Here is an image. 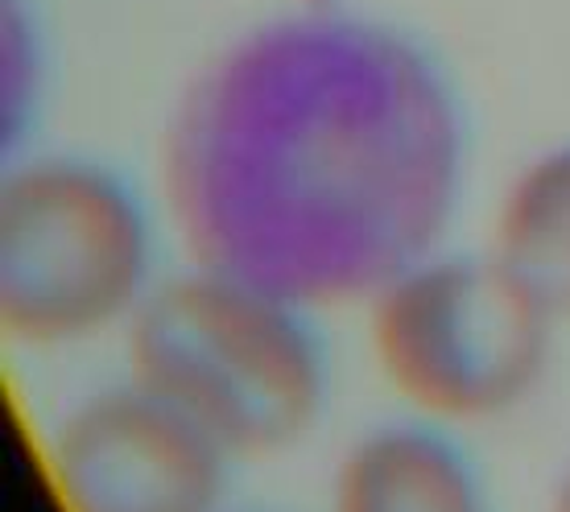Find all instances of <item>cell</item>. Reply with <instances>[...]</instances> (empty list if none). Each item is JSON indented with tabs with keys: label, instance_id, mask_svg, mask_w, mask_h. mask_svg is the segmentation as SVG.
I'll return each mask as SVG.
<instances>
[{
	"label": "cell",
	"instance_id": "8992f818",
	"mask_svg": "<svg viewBox=\"0 0 570 512\" xmlns=\"http://www.w3.org/2000/svg\"><path fill=\"white\" fill-rule=\"evenodd\" d=\"M327 512H497L484 463L463 430L401 410L343 442Z\"/></svg>",
	"mask_w": 570,
	"mask_h": 512
},
{
	"label": "cell",
	"instance_id": "ba28073f",
	"mask_svg": "<svg viewBox=\"0 0 570 512\" xmlns=\"http://www.w3.org/2000/svg\"><path fill=\"white\" fill-rule=\"evenodd\" d=\"M546 512H570V459L562 463V471L550 484V496H546Z\"/></svg>",
	"mask_w": 570,
	"mask_h": 512
},
{
	"label": "cell",
	"instance_id": "5b68a950",
	"mask_svg": "<svg viewBox=\"0 0 570 512\" xmlns=\"http://www.w3.org/2000/svg\"><path fill=\"white\" fill-rule=\"evenodd\" d=\"M62 512H224L236 459L137 376L87 388L46 430Z\"/></svg>",
	"mask_w": 570,
	"mask_h": 512
},
{
	"label": "cell",
	"instance_id": "277c9868",
	"mask_svg": "<svg viewBox=\"0 0 570 512\" xmlns=\"http://www.w3.org/2000/svg\"><path fill=\"white\" fill-rule=\"evenodd\" d=\"M364 311L372 364L401 410L459 430L521 410L542 388L562 331L488 248H434Z\"/></svg>",
	"mask_w": 570,
	"mask_h": 512
},
{
	"label": "cell",
	"instance_id": "9c48e42d",
	"mask_svg": "<svg viewBox=\"0 0 570 512\" xmlns=\"http://www.w3.org/2000/svg\"><path fill=\"white\" fill-rule=\"evenodd\" d=\"M224 512H273V509H232V504H228Z\"/></svg>",
	"mask_w": 570,
	"mask_h": 512
},
{
	"label": "cell",
	"instance_id": "7a4b0ae2",
	"mask_svg": "<svg viewBox=\"0 0 570 512\" xmlns=\"http://www.w3.org/2000/svg\"><path fill=\"white\" fill-rule=\"evenodd\" d=\"M125 356L129 376L199 422L236 463L302 446L335 393L318 311L195 260L154 285L125 327Z\"/></svg>",
	"mask_w": 570,
	"mask_h": 512
},
{
	"label": "cell",
	"instance_id": "3957f363",
	"mask_svg": "<svg viewBox=\"0 0 570 512\" xmlns=\"http://www.w3.org/2000/svg\"><path fill=\"white\" fill-rule=\"evenodd\" d=\"M141 190L87 154L13 157L0 183V331L21 352H71L125 331L154 294Z\"/></svg>",
	"mask_w": 570,
	"mask_h": 512
},
{
	"label": "cell",
	"instance_id": "52a82bcc",
	"mask_svg": "<svg viewBox=\"0 0 570 512\" xmlns=\"http://www.w3.org/2000/svg\"><path fill=\"white\" fill-rule=\"evenodd\" d=\"M488 253L542 302L558 327H570V141L533 154L509 178Z\"/></svg>",
	"mask_w": 570,
	"mask_h": 512
},
{
	"label": "cell",
	"instance_id": "6da1fadb",
	"mask_svg": "<svg viewBox=\"0 0 570 512\" xmlns=\"http://www.w3.org/2000/svg\"><path fill=\"white\" fill-rule=\"evenodd\" d=\"M468 116L405 33L277 17L207 58L161 132V199L195 265L340 311L442 248Z\"/></svg>",
	"mask_w": 570,
	"mask_h": 512
}]
</instances>
